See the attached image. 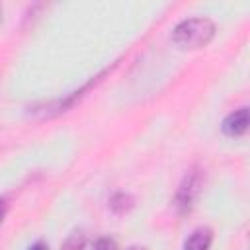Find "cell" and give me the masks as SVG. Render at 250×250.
<instances>
[{
	"instance_id": "8992f818",
	"label": "cell",
	"mask_w": 250,
	"mask_h": 250,
	"mask_svg": "<svg viewBox=\"0 0 250 250\" xmlns=\"http://www.w3.org/2000/svg\"><path fill=\"white\" fill-rule=\"evenodd\" d=\"M86 244V234L82 230H74L66 236V240L62 242L61 250H82Z\"/></svg>"
},
{
	"instance_id": "52a82bcc",
	"label": "cell",
	"mask_w": 250,
	"mask_h": 250,
	"mask_svg": "<svg viewBox=\"0 0 250 250\" xmlns=\"http://www.w3.org/2000/svg\"><path fill=\"white\" fill-rule=\"evenodd\" d=\"M94 250H117V244L113 238H107V236H102L94 242Z\"/></svg>"
},
{
	"instance_id": "277c9868",
	"label": "cell",
	"mask_w": 250,
	"mask_h": 250,
	"mask_svg": "<svg viewBox=\"0 0 250 250\" xmlns=\"http://www.w3.org/2000/svg\"><path fill=\"white\" fill-rule=\"evenodd\" d=\"M211 240H213V230L209 227H199L188 236V240L184 242V250H209Z\"/></svg>"
},
{
	"instance_id": "7a4b0ae2",
	"label": "cell",
	"mask_w": 250,
	"mask_h": 250,
	"mask_svg": "<svg viewBox=\"0 0 250 250\" xmlns=\"http://www.w3.org/2000/svg\"><path fill=\"white\" fill-rule=\"evenodd\" d=\"M199 189H201V172H199V170L188 172L186 178L182 180L178 191H176V197H174L176 209H178L180 213L191 211L193 201H195L197 195H199Z\"/></svg>"
},
{
	"instance_id": "8fae6325",
	"label": "cell",
	"mask_w": 250,
	"mask_h": 250,
	"mask_svg": "<svg viewBox=\"0 0 250 250\" xmlns=\"http://www.w3.org/2000/svg\"><path fill=\"white\" fill-rule=\"evenodd\" d=\"M0 12H2V6H0Z\"/></svg>"
},
{
	"instance_id": "30bf717a",
	"label": "cell",
	"mask_w": 250,
	"mask_h": 250,
	"mask_svg": "<svg viewBox=\"0 0 250 250\" xmlns=\"http://www.w3.org/2000/svg\"><path fill=\"white\" fill-rule=\"evenodd\" d=\"M125 250H146L145 246H129V248H125Z\"/></svg>"
},
{
	"instance_id": "9c48e42d",
	"label": "cell",
	"mask_w": 250,
	"mask_h": 250,
	"mask_svg": "<svg viewBox=\"0 0 250 250\" xmlns=\"http://www.w3.org/2000/svg\"><path fill=\"white\" fill-rule=\"evenodd\" d=\"M4 215H6V201L0 199V221L4 219Z\"/></svg>"
},
{
	"instance_id": "5b68a950",
	"label": "cell",
	"mask_w": 250,
	"mask_h": 250,
	"mask_svg": "<svg viewBox=\"0 0 250 250\" xmlns=\"http://www.w3.org/2000/svg\"><path fill=\"white\" fill-rule=\"evenodd\" d=\"M131 207H133V197L129 193H125V191H117V193H113L109 197V209L113 213L121 215V213H127Z\"/></svg>"
},
{
	"instance_id": "3957f363",
	"label": "cell",
	"mask_w": 250,
	"mask_h": 250,
	"mask_svg": "<svg viewBox=\"0 0 250 250\" xmlns=\"http://www.w3.org/2000/svg\"><path fill=\"white\" fill-rule=\"evenodd\" d=\"M248 129V107H240L229 113L223 121V133L229 137H238Z\"/></svg>"
},
{
	"instance_id": "ba28073f",
	"label": "cell",
	"mask_w": 250,
	"mask_h": 250,
	"mask_svg": "<svg viewBox=\"0 0 250 250\" xmlns=\"http://www.w3.org/2000/svg\"><path fill=\"white\" fill-rule=\"evenodd\" d=\"M27 250H49V246H47L45 242H41V240H39V242H35V244H31V246H29Z\"/></svg>"
},
{
	"instance_id": "6da1fadb",
	"label": "cell",
	"mask_w": 250,
	"mask_h": 250,
	"mask_svg": "<svg viewBox=\"0 0 250 250\" xmlns=\"http://www.w3.org/2000/svg\"><path fill=\"white\" fill-rule=\"evenodd\" d=\"M215 35V23L209 18H188L182 20L174 31L172 41L184 49H197L207 45Z\"/></svg>"
}]
</instances>
